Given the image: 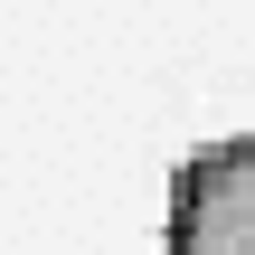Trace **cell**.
<instances>
[{
    "instance_id": "6da1fadb",
    "label": "cell",
    "mask_w": 255,
    "mask_h": 255,
    "mask_svg": "<svg viewBox=\"0 0 255 255\" xmlns=\"http://www.w3.org/2000/svg\"><path fill=\"white\" fill-rule=\"evenodd\" d=\"M161 255H255V132L208 142L170 180V246Z\"/></svg>"
}]
</instances>
